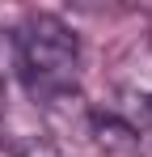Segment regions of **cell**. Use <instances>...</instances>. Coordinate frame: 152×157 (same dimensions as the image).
I'll use <instances>...</instances> for the list:
<instances>
[{"mask_svg":"<svg viewBox=\"0 0 152 157\" xmlns=\"http://www.w3.org/2000/svg\"><path fill=\"white\" fill-rule=\"evenodd\" d=\"M17 59L34 98H63L80 72V43L55 13H25L17 26Z\"/></svg>","mask_w":152,"mask_h":157,"instance_id":"1","label":"cell"},{"mask_svg":"<svg viewBox=\"0 0 152 157\" xmlns=\"http://www.w3.org/2000/svg\"><path fill=\"white\" fill-rule=\"evenodd\" d=\"M93 132H97L101 149H118V153H131L139 144V132L135 123H123L118 115H93Z\"/></svg>","mask_w":152,"mask_h":157,"instance_id":"2","label":"cell"},{"mask_svg":"<svg viewBox=\"0 0 152 157\" xmlns=\"http://www.w3.org/2000/svg\"><path fill=\"white\" fill-rule=\"evenodd\" d=\"M17 157H63V149H55V144H47V140H30V144L17 149Z\"/></svg>","mask_w":152,"mask_h":157,"instance_id":"3","label":"cell"},{"mask_svg":"<svg viewBox=\"0 0 152 157\" xmlns=\"http://www.w3.org/2000/svg\"><path fill=\"white\" fill-rule=\"evenodd\" d=\"M139 115H144V123H152V94L139 98Z\"/></svg>","mask_w":152,"mask_h":157,"instance_id":"4","label":"cell"}]
</instances>
